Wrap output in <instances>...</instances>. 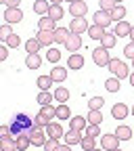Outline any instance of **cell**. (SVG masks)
I'll return each mask as SVG.
<instances>
[{"label":"cell","instance_id":"6da1fadb","mask_svg":"<svg viewBox=\"0 0 134 151\" xmlns=\"http://www.w3.org/2000/svg\"><path fill=\"white\" fill-rule=\"evenodd\" d=\"M9 126H11V137H15V139H17L19 134H27V137H29V130L36 128L34 120L27 116L25 111L15 113V118H13V122H11Z\"/></svg>","mask_w":134,"mask_h":151},{"label":"cell","instance_id":"7a4b0ae2","mask_svg":"<svg viewBox=\"0 0 134 151\" xmlns=\"http://www.w3.org/2000/svg\"><path fill=\"white\" fill-rule=\"evenodd\" d=\"M107 67H109L111 76H113V78H118V80H124V78H128V76H130L128 65H126L124 61H120V59H111Z\"/></svg>","mask_w":134,"mask_h":151},{"label":"cell","instance_id":"3957f363","mask_svg":"<svg viewBox=\"0 0 134 151\" xmlns=\"http://www.w3.org/2000/svg\"><path fill=\"white\" fill-rule=\"evenodd\" d=\"M92 61L97 63L99 67H107V65H109V61H111L109 50H107V48H103V46L94 48V50H92Z\"/></svg>","mask_w":134,"mask_h":151},{"label":"cell","instance_id":"277c9868","mask_svg":"<svg viewBox=\"0 0 134 151\" xmlns=\"http://www.w3.org/2000/svg\"><path fill=\"white\" fill-rule=\"evenodd\" d=\"M88 21H86V17H73L71 19V23H69V34H78L82 36L84 32H88Z\"/></svg>","mask_w":134,"mask_h":151},{"label":"cell","instance_id":"5b68a950","mask_svg":"<svg viewBox=\"0 0 134 151\" xmlns=\"http://www.w3.org/2000/svg\"><path fill=\"white\" fill-rule=\"evenodd\" d=\"M120 147V139L115 134H101V149L103 151H115Z\"/></svg>","mask_w":134,"mask_h":151},{"label":"cell","instance_id":"8992f818","mask_svg":"<svg viewBox=\"0 0 134 151\" xmlns=\"http://www.w3.org/2000/svg\"><path fill=\"white\" fill-rule=\"evenodd\" d=\"M67 11L71 13V17H86V13H88V4L84 2V0H75V2L69 4Z\"/></svg>","mask_w":134,"mask_h":151},{"label":"cell","instance_id":"52a82bcc","mask_svg":"<svg viewBox=\"0 0 134 151\" xmlns=\"http://www.w3.org/2000/svg\"><path fill=\"white\" fill-rule=\"evenodd\" d=\"M44 132H46V137H50V139H63V134H65V130H63V126L59 124V122H50L46 128H44Z\"/></svg>","mask_w":134,"mask_h":151},{"label":"cell","instance_id":"ba28073f","mask_svg":"<svg viewBox=\"0 0 134 151\" xmlns=\"http://www.w3.org/2000/svg\"><path fill=\"white\" fill-rule=\"evenodd\" d=\"M82 67H84V57H82L80 52H71V55L67 57V69L80 71Z\"/></svg>","mask_w":134,"mask_h":151},{"label":"cell","instance_id":"9c48e42d","mask_svg":"<svg viewBox=\"0 0 134 151\" xmlns=\"http://www.w3.org/2000/svg\"><path fill=\"white\" fill-rule=\"evenodd\" d=\"M82 36H78V34H69V38H67V40H65V48L69 50V52H78L80 48H82Z\"/></svg>","mask_w":134,"mask_h":151},{"label":"cell","instance_id":"30bf717a","mask_svg":"<svg viewBox=\"0 0 134 151\" xmlns=\"http://www.w3.org/2000/svg\"><path fill=\"white\" fill-rule=\"evenodd\" d=\"M29 141H32V145L34 147H42L44 145V141H46V132L42 130V128H34V130H29Z\"/></svg>","mask_w":134,"mask_h":151},{"label":"cell","instance_id":"8fae6325","mask_svg":"<svg viewBox=\"0 0 134 151\" xmlns=\"http://www.w3.org/2000/svg\"><path fill=\"white\" fill-rule=\"evenodd\" d=\"M21 19H23V11H21V9H6V11H4V21H6L9 25L19 23Z\"/></svg>","mask_w":134,"mask_h":151},{"label":"cell","instance_id":"7c38bea8","mask_svg":"<svg viewBox=\"0 0 134 151\" xmlns=\"http://www.w3.org/2000/svg\"><path fill=\"white\" fill-rule=\"evenodd\" d=\"M130 29H132V23H128L126 19H124V21H118V25H113V34H115V38H128Z\"/></svg>","mask_w":134,"mask_h":151},{"label":"cell","instance_id":"4fadbf2b","mask_svg":"<svg viewBox=\"0 0 134 151\" xmlns=\"http://www.w3.org/2000/svg\"><path fill=\"white\" fill-rule=\"evenodd\" d=\"M111 116L115 118V120H126V118L130 116V107L124 105V103H115V105H113V109H111Z\"/></svg>","mask_w":134,"mask_h":151},{"label":"cell","instance_id":"5bb4252c","mask_svg":"<svg viewBox=\"0 0 134 151\" xmlns=\"http://www.w3.org/2000/svg\"><path fill=\"white\" fill-rule=\"evenodd\" d=\"M113 21H111V15L107 13V11H97L94 13V25H101V27H105L107 29V25H111Z\"/></svg>","mask_w":134,"mask_h":151},{"label":"cell","instance_id":"9a60e30c","mask_svg":"<svg viewBox=\"0 0 134 151\" xmlns=\"http://www.w3.org/2000/svg\"><path fill=\"white\" fill-rule=\"evenodd\" d=\"M63 139H65V145H69V147H73V145H80V141H82V132H78V130H67L65 134H63Z\"/></svg>","mask_w":134,"mask_h":151},{"label":"cell","instance_id":"2e32d148","mask_svg":"<svg viewBox=\"0 0 134 151\" xmlns=\"http://www.w3.org/2000/svg\"><path fill=\"white\" fill-rule=\"evenodd\" d=\"M88 126V120L84 116H75V118H69V128L71 130H78V132H84Z\"/></svg>","mask_w":134,"mask_h":151},{"label":"cell","instance_id":"e0dca14e","mask_svg":"<svg viewBox=\"0 0 134 151\" xmlns=\"http://www.w3.org/2000/svg\"><path fill=\"white\" fill-rule=\"evenodd\" d=\"M126 13H128V9L126 6H122V4H115L111 11H109V15H111V21H124L126 19Z\"/></svg>","mask_w":134,"mask_h":151},{"label":"cell","instance_id":"ac0fdd59","mask_svg":"<svg viewBox=\"0 0 134 151\" xmlns=\"http://www.w3.org/2000/svg\"><path fill=\"white\" fill-rule=\"evenodd\" d=\"M36 38L40 40V44L42 46H52L54 44V36H52V32H44V29H38V34H36Z\"/></svg>","mask_w":134,"mask_h":151},{"label":"cell","instance_id":"d6986e66","mask_svg":"<svg viewBox=\"0 0 134 151\" xmlns=\"http://www.w3.org/2000/svg\"><path fill=\"white\" fill-rule=\"evenodd\" d=\"M48 76H50L52 82H65V78H67V67H52Z\"/></svg>","mask_w":134,"mask_h":151},{"label":"cell","instance_id":"ffe728a7","mask_svg":"<svg viewBox=\"0 0 134 151\" xmlns=\"http://www.w3.org/2000/svg\"><path fill=\"white\" fill-rule=\"evenodd\" d=\"M52 36H54V42H57V44H65V40L69 38V27L59 25V27L52 32Z\"/></svg>","mask_w":134,"mask_h":151},{"label":"cell","instance_id":"44dd1931","mask_svg":"<svg viewBox=\"0 0 134 151\" xmlns=\"http://www.w3.org/2000/svg\"><path fill=\"white\" fill-rule=\"evenodd\" d=\"M63 15H65V9H63L61 4H50V9H48V17L52 19L54 23H57V21H61Z\"/></svg>","mask_w":134,"mask_h":151},{"label":"cell","instance_id":"7402d4cb","mask_svg":"<svg viewBox=\"0 0 134 151\" xmlns=\"http://www.w3.org/2000/svg\"><path fill=\"white\" fill-rule=\"evenodd\" d=\"M40 48H42V44H40V40H38L36 36H32L29 40L25 42V50H27V55H38V52H40Z\"/></svg>","mask_w":134,"mask_h":151},{"label":"cell","instance_id":"603a6c76","mask_svg":"<svg viewBox=\"0 0 134 151\" xmlns=\"http://www.w3.org/2000/svg\"><path fill=\"white\" fill-rule=\"evenodd\" d=\"M86 120H88V124H92V126H101V124H103V113H101V109H90L88 116H86Z\"/></svg>","mask_w":134,"mask_h":151},{"label":"cell","instance_id":"cb8c5ba5","mask_svg":"<svg viewBox=\"0 0 134 151\" xmlns=\"http://www.w3.org/2000/svg\"><path fill=\"white\" fill-rule=\"evenodd\" d=\"M54 118L57 120H69L71 118V109L67 107V103H59V107L54 109Z\"/></svg>","mask_w":134,"mask_h":151},{"label":"cell","instance_id":"d4e9b609","mask_svg":"<svg viewBox=\"0 0 134 151\" xmlns=\"http://www.w3.org/2000/svg\"><path fill=\"white\" fill-rule=\"evenodd\" d=\"M105 34H107V29L101 27V25H94V23H92V25L88 27V36L92 38V40H97V42H101V38H103Z\"/></svg>","mask_w":134,"mask_h":151},{"label":"cell","instance_id":"484cf974","mask_svg":"<svg viewBox=\"0 0 134 151\" xmlns=\"http://www.w3.org/2000/svg\"><path fill=\"white\" fill-rule=\"evenodd\" d=\"M38 29H44V32H54L57 29V25H54V21L48 17V15H44V17H40V21H38Z\"/></svg>","mask_w":134,"mask_h":151},{"label":"cell","instance_id":"4316f807","mask_svg":"<svg viewBox=\"0 0 134 151\" xmlns=\"http://www.w3.org/2000/svg\"><path fill=\"white\" fill-rule=\"evenodd\" d=\"M52 92L50 90H40V92H38V97H36V101H38V105H40V107H44V105H50L52 103Z\"/></svg>","mask_w":134,"mask_h":151},{"label":"cell","instance_id":"83f0119b","mask_svg":"<svg viewBox=\"0 0 134 151\" xmlns=\"http://www.w3.org/2000/svg\"><path fill=\"white\" fill-rule=\"evenodd\" d=\"M113 134H115L120 141H130V139H132V128H130V126H118Z\"/></svg>","mask_w":134,"mask_h":151},{"label":"cell","instance_id":"f1b7e54d","mask_svg":"<svg viewBox=\"0 0 134 151\" xmlns=\"http://www.w3.org/2000/svg\"><path fill=\"white\" fill-rule=\"evenodd\" d=\"M48 9H50V2L48 0H36L34 2V13H38V15H48Z\"/></svg>","mask_w":134,"mask_h":151},{"label":"cell","instance_id":"f546056e","mask_svg":"<svg viewBox=\"0 0 134 151\" xmlns=\"http://www.w3.org/2000/svg\"><path fill=\"white\" fill-rule=\"evenodd\" d=\"M52 97H54V101H59V103H67L69 101V90L65 86H59V88L52 92Z\"/></svg>","mask_w":134,"mask_h":151},{"label":"cell","instance_id":"4dcf8cb0","mask_svg":"<svg viewBox=\"0 0 134 151\" xmlns=\"http://www.w3.org/2000/svg\"><path fill=\"white\" fill-rule=\"evenodd\" d=\"M0 149H2V151H17L15 137H4V139H0Z\"/></svg>","mask_w":134,"mask_h":151},{"label":"cell","instance_id":"1f68e13d","mask_svg":"<svg viewBox=\"0 0 134 151\" xmlns=\"http://www.w3.org/2000/svg\"><path fill=\"white\" fill-rule=\"evenodd\" d=\"M15 143H17V151H27L29 145H32V141H29L27 134H19V137L15 139Z\"/></svg>","mask_w":134,"mask_h":151},{"label":"cell","instance_id":"d6a6232c","mask_svg":"<svg viewBox=\"0 0 134 151\" xmlns=\"http://www.w3.org/2000/svg\"><path fill=\"white\" fill-rule=\"evenodd\" d=\"M25 65H27L29 69H40V65H42V57H40V55H27Z\"/></svg>","mask_w":134,"mask_h":151},{"label":"cell","instance_id":"836d02e7","mask_svg":"<svg viewBox=\"0 0 134 151\" xmlns=\"http://www.w3.org/2000/svg\"><path fill=\"white\" fill-rule=\"evenodd\" d=\"M115 40H118V38H115V34H105V36L101 38V46L109 50V48H113V46H115V44H118Z\"/></svg>","mask_w":134,"mask_h":151},{"label":"cell","instance_id":"e575fe53","mask_svg":"<svg viewBox=\"0 0 134 151\" xmlns=\"http://www.w3.org/2000/svg\"><path fill=\"white\" fill-rule=\"evenodd\" d=\"M105 88H107L109 92H120L122 80H118V78H107V80H105Z\"/></svg>","mask_w":134,"mask_h":151},{"label":"cell","instance_id":"d590c367","mask_svg":"<svg viewBox=\"0 0 134 151\" xmlns=\"http://www.w3.org/2000/svg\"><path fill=\"white\" fill-rule=\"evenodd\" d=\"M50 122H52V120H50V118H46L44 113H40V111H38V113H36V118H34V124H36L38 128H42V130H44Z\"/></svg>","mask_w":134,"mask_h":151},{"label":"cell","instance_id":"8d00e7d4","mask_svg":"<svg viewBox=\"0 0 134 151\" xmlns=\"http://www.w3.org/2000/svg\"><path fill=\"white\" fill-rule=\"evenodd\" d=\"M80 147L84 149V151H92V149H97V141H94L92 137H82V141H80Z\"/></svg>","mask_w":134,"mask_h":151},{"label":"cell","instance_id":"74e56055","mask_svg":"<svg viewBox=\"0 0 134 151\" xmlns=\"http://www.w3.org/2000/svg\"><path fill=\"white\" fill-rule=\"evenodd\" d=\"M46 59H48L50 63H59V61H61V50L54 48V46H50V48L46 50Z\"/></svg>","mask_w":134,"mask_h":151},{"label":"cell","instance_id":"f35d334b","mask_svg":"<svg viewBox=\"0 0 134 151\" xmlns=\"http://www.w3.org/2000/svg\"><path fill=\"white\" fill-rule=\"evenodd\" d=\"M36 84H38V88H40V90H50L52 80H50V76H40V78L36 80Z\"/></svg>","mask_w":134,"mask_h":151},{"label":"cell","instance_id":"ab89813d","mask_svg":"<svg viewBox=\"0 0 134 151\" xmlns=\"http://www.w3.org/2000/svg\"><path fill=\"white\" fill-rule=\"evenodd\" d=\"M84 134H86V137H92V139L101 137V126H92V124H88L86 130H84ZM84 134H82V137H84Z\"/></svg>","mask_w":134,"mask_h":151},{"label":"cell","instance_id":"60d3db41","mask_svg":"<svg viewBox=\"0 0 134 151\" xmlns=\"http://www.w3.org/2000/svg\"><path fill=\"white\" fill-rule=\"evenodd\" d=\"M103 105H105V99L103 97H92L88 101V109H103Z\"/></svg>","mask_w":134,"mask_h":151},{"label":"cell","instance_id":"b9f144b4","mask_svg":"<svg viewBox=\"0 0 134 151\" xmlns=\"http://www.w3.org/2000/svg\"><path fill=\"white\" fill-rule=\"evenodd\" d=\"M9 48H19V44H21V38H19L17 34H11L9 38H6V42H4Z\"/></svg>","mask_w":134,"mask_h":151},{"label":"cell","instance_id":"7bdbcfd3","mask_svg":"<svg viewBox=\"0 0 134 151\" xmlns=\"http://www.w3.org/2000/svg\"><path fill=\"white\" fill-rule=\"evenodd\" d=\"M13 34V27L6 23V25H0V42H6V38Z\"/></svg>","mask_w":134,"mask_h":151},{"label":"cell","instance_id":"ee69618b","mask_svg":"<svg viewBox=\"0 0 134 151\" xmlns=\"http://www.w3.org/2000/svg\"><path fill=\"white\" fill-rule=\"evenodd\" d=\"M57 145H59V141L57 139H50V137H46V141H44V151H54L57 149Z\"/></svg>","mask_w":134,"mask_h":151},{"label":"cell","instance_id":"f6af8a7d","mask_svg":"<svg viewBox=\"0 0 134 151\" xmlns=\"http://www.w3.org/2000/svg\"><path fill=\"white\" fill-rule=\"evenodd\" d=\"M54 109H57V107H52V103H50V105H44V107L40 109V113H44V116H46V118H50V120H54Z\"/></svg>","mask_w":134,"mask_h":151},{"label":"cell","instance_id":"bcb514c9","mask_svg":"<svg viewBox=\"0 0 134 151\" xmlns=\"http://www.w3.org/2000/svg\"><path fill=\"white\" fill-rule=\"evenodd\" d=\"M113 6H115L113 0H99V9H101V11H107V13H109Z\"/></svg>","mask_w":134,"mask_h":151},{"label":"cell","instance_id":"7dc6e473","mask_svg":"<svg viewBox=\"0 0 134 151\" xmlns=\"http://www.w3.org/2000/svg\"><path fill=\"white\" fill-rule=\"evenodd\" d=\"M124 57L126 59H134V42H128L124 46Z\"/></svg>","mask_w":134,"mask_h":151},{"label":"cell","instance_id":"c3c4849f","mask_svg":"<svg viewBox=\"0 0 134 151\" xmlns=\"http://www.w3.org/2000/svg\"><path fill=\"white\" fill-rule=\"evenodd\" d=\"M9 59V46L6 44H0V63Z\"/></svg>","mask_w":134,"mask_h":151},{"label":"cell","instance_id":"681fc988","mask_svg":"<svg viewBox=\"0 0 134 151\" xmlns=\"http://www.w3.org/2000/svg\"><path fill=\"white\" fill-rule=\"evenodd\" d=\"M11 137V126H0V139Z\"/></svg>","mask_w":134,"mask_h":151},{"label":"cell","instance_id":"f907efd6","mask_svg":"<svg viewBox=\"0 0 134 151\" xmlns=\"http://www.w3.org/2000/svg\"><path fill=\"white\" fill-rule=\"evenodd\" d=\"M6 9H19V4H21V0H6Z\"/></svg>","mask_w":134,"mask_h":151},{"label":"cell","instance_id":"816d5d0a","mask_svg":"<svg viewBox=\"0 0 134 151\" xmlns=\"http://www.w3.org/2000/svg\"><path fill=\"white\" fill-rule=\"evenodd\" d=\"M54 151H71V147H69V145H65V143H59Z\"/></svg>","mask_w":134,"mask_h":151},{"label":"cell","instance_id":"f5cc1de1","mask_svg":"<svg viewBox=\"0 0 134 151\" xmlns=\"http://www.w3.org/2000/svg\"><path fill=\"white\" fill-rule=\"evenodd\" d=\"M128 82H130V86H132V88H134V71H132V73H130V76H128Z\"/></svg>","mask_w":134,"mask_h":151},{"label":"cell","instance_id":"db71d44e","mask_svg":"<svg viewBox=\"0 0 134 151\" xmlns=\"http://www.w3.org/2000/svg\"><path fill=\"white\" fill-rule=\"evenodd\" d=\"M128 38H130V42H134V23H132V29H130V36Z\"/></svg>","mask_w":134,"mask_h":151},{"label":"cell","instance_id":"11a10c76","mask_svg":"<svg viewBox=\"0 0 134 151\" xmlns=\"http://www.w3.org/2000/svg\"><path fill=\"white\" fill-rule=\"evenodd\" d=\"M63 0H50V4H61Z\"/></svg>","mask_w":134,"mask_h":151},{"label":"cell","instance_id":"9f6ffc18","mask_svg":"<svg viewBox=\"0 0 134 151\" xmlns=\"http://www.w3.org/2000/svg\"><path fill=\"white\" fill-rule=\"evenodd\" d=\"M113 2H115V4H122V2H124V0H113Z\"/></svg>","mask_w":134,"mask_h":151},{"label":"cell","instance_id":"6f0895ef","mask_svg":"<svg viewBox=\"0 0 134 151\" xmlns=\"http://www.w3.org/2000/svg\"><path fill=\"white\" fill-rule=\"evenodd\" d=\"M130 113H132V116H134V105H132V107H130Z\"/></svg>","mask_w":134,"mask_h":151},{"label":"cell","instance_id":"680465c9","mask_svg":"<svg viewBox=\"0 0 134 151\" xmlns=\"http://www.w3.org/2000/svg\"><path fill=\"white\" fill-rule=\"evenodd\" d=\"M92 151H103V149H101V147H97V149H92Z\"/></svg>","mask_w":134,"mask_h":151},{"label":"cell","instance_id":"91938a15","mask_svg":"<svg viewBox=\"0 0 134 151\" xmlns=\"http://www.w3.org/2000/svg\"><path fill=\"white\" fill-rule=\"evenodd\" d=\"M67 2H69V4H71V2H75V0H67Z\"/></svg>","mask_w":134,"mask_h":151},{"label":"cell","instance_id":"94428289","mask_svg":"<svg viewBox=\"0 0 134 151\" xmlns=\"http://www.w3.org/2000/svg\"><path fill=\"white\" fill-rule=\"evenodd\" d=\"M115 151H122V149H120V147H118V149H115Z\"/></svg>","mask_w":134,"mask_h":151},{"label":"cell","instance_id":"6125c7cd","mask_svg":"<svg viewBox=\"0 0 134 151\" xmlns=\"http://www.w3.org/2000/svg\"><path fill=\"white\" fill-rule=\"evenodd\" d=\"M132 67H134V59H132Z\"/></svg>","mask_w":134,"mask_h":151},{"label":"cell","instance_id":"be15d7a7","mask_svg":"<svg viewBox=\"0 0 134 151\" xmlns=\"http://www.w3.org/2000/svg\"><path fill=\"white\" fill-rule=\"evenodd\" d=\"M0 2H6V0H0Z\"/></svg>","mask_w":134,"mask_h":151},{"label":"cell","instance_id":"e7e4bbea","mask_svg":"<svg viewBox=\"0 0 134 151\" xmlns=\"http://www.w3.org/2000/svg\"><path fill=\"white\" fill-rule=\"evenodd\" d=\"M0 151H2V149H0Z\"/></svg>","mask_w":134,"mask_h":151}]
</instances>
